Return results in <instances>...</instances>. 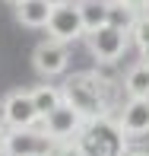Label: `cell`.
Instances as JSON below:
<instances>
[{
    "label": "cell",
    "mask_w": 149,
    "mask_h": 156,
    "mask_svg": "<svg viewBox=\"0 0 149 156\" xmlns=\"http://www.w3.org/2000/svg\"><path fill=\"white\" fill-rule=\"evenodd\" d=\"M41 124H45V134L51 140H73L76 134H80V127H83V118L76 115L73 105L60 102L48 118H41Z\"/></svg>",
    "instance_id": "8"
},
{
    "label": "cell",
    "mask_w": 149,
    "mask_h": 156,
    "mask_svg": "<svg viewBox=\"0 0 149 156\" xmlns=\"http://www.w3.org/2000/svg\"><path fill=\"white\" fill-rule=\"evenodd\" d=\"M48 156H80V150H76L73 140H54V147H51Z\"/></svg>",
    "instance_id": "16"
},
{
    "label": "cell",
    "mask_w": 149,
    "mask_h": 156,
    "mask_svg": "<svg viewBox=\"0 0 149 156\" xmlns=\"http://www.w3.org/2000/svg\"><path fill=\"white\" fill-rule=\"evenodd\" d=\"M86 45H89V54L98 64H114V61H120V54L127 51L130 35L114 29V26H102V29L86 35Z\"/></svg>",
    "instance_id": "6"
},
{
    "label": "cell",
    "mask_w": 149,
    "mask_h": 156,
    "mask_svg": "<svg viewBox=\"0 0 149 156\" xmlns=\"http://www.w3.org/2000/svg\"><path fill=\"white\" fill-rule=\"evenodd\" d=\"M146 64H149V54H146Z\"/></svg>",
    "instance_id": "21"
},
{
    "label": "cell",
    "mask_w": 149,
    "mask_h": 156,
    "mask_svg": "<svg viewBox=\"0 0 149 156\" xmlns=\"http://www.w3.org/2000/svg\"><path fill=\"white\" fill-rule=\"evenodd\" d=\"M6 3H13V6H16V3H22V0H6Z\"/></svg>",
    "instance_id": "19"
},
{
    "label": "cell",
    "mask_w": 149,
    "mask_h": 156,
    "mask_svg": "<svg viewBox=\"0 0 149 156\" xmlns=\"http://www.w3.org/2000/svg\"><path fill=\"white\" fill-rule=\"evenodd\" d=\"M130 38H133V45L143 54H149V13H140L137 16V23H133V29H130Z\"/></svg>",
    "instance_id": "15"
},
{
    "label": "cell",
    "mask_w": 149,
    "mask_h": 156,
    "mask_svg": "<svg viewBox=\"0 0 149 156\" xmlns=\"http://www.w3.org/2000/svg\"><path fill=\"white\" fill-rule=\"evenodd\" d=\"M114 83L117 80H108L98 70H83V73H70L63 80L60 96H63L67 105L76 108V115L83 121H92V118H105L117 105Z\"/></svg>",
    "instance_id": "1"
},
{
    "label": "cell",
    "mask_w": 149,
    "mask_h": 156,
    "mask_svg": "<svg viewBox=\"0 0 149 156\" xmlns=\"http://www.w3.org/2000/svg\"><path fill=\"white\" fill-rule=\"evenodd\" d=\"M124 156H149V150H127Z\"/></svg>",
    "instance_id": "18"
},
{
    "label": "cell",
    "mask_w": 149,
    "mask_h": 156,
    "mask_svg": "<svg viewBox=\"0 0 149 156\" xmlns=\"http://www.w3.org/2000/svg\"><path fill=\"white\" fill-rule=\"evenodd\" d=\"M45 29H48V38H57V41H63V45L83 38V35H86V26H83L80 3H73V0H57Z\"/></svg>",
    "instance_id": "5"
},
{
    "label": "cell",
    "mask_w": 149,
    "mask_h": 156,
    "mask_svg": "<svg viewBox=\"0 0 149 156\" xmlns=\"http://www.w3.org/2000/svg\"><path fill=\"white\" fill-rule=\"evenodd\" d=\"M117 124L127 137H146L149 134V99H127L120 105Z\"/></svg>",
    "instance_id": "9"
},
{
    "label": "cell",
    "mask_w": 149,
    "mask_h": 156,
    "mask_svg": "<svg viewBox=\"0 0 149 156\" xmlns=\"http://www.w3.org/2000/svg\"><path fill=\"white\" fill-rule=\"evenodd\" d=\"M54 3L57 0H22V3H16V19L25 29H45L48 19H51Z\"/></svg>",
    "instance_id": "10"
},
{
    "label": "cell",
    "mask_w": 149,
    "mask_h": 156,
    "mask_svg": "<svg viewBox=\"0 0 149 156\" xmlns=\"http://www.w3.org/2000/svg\"><path fill=\"white\" fill-rule=\"evenodd\" d=\"M137 16H140V13L133 10L130 3H124V0H108V26H114V29H120V32L130 35Z\"/></svg>",
    "instance_id": "14"
},
{
    "label": "cell",
    "mask_w": 149,
    "mask_h": 156,
    "mask_svg": "<svg viewBox=\"0 0 149 156\" xmlns=\"http://www.w3.org/2000/svg\"><path fill=\"white\" fill-rule=\"evenodd\" d=\"M124 93L127 99H149V64L140 61L124 73Z\"/></svg>",
    "instance_id": "11"
},
{
    "label": "cell",
    "mask_w": 149,
    "mask_h": 156,
    "mask_svg": "<svg viewBox=\"0 0 149 156\" xmlns=\"http://www.w3.org/2000/svg\"><path fill=\"white\" fill-rule=\"evenodd\" d=\"M29 93H32V102H35V112H38V118H48V115H51V112L63 102L60 89H57V86H51V83H41V86L29 89Z\"/></svg>",
    "instance_id": "13"
},
{
    "label": "cell",
    "mask_w": 149,
    "mask_h": 156,
    "mask_svg": "<svg viewBox=\"0 0 149 156\" xmlns=\"http://www.w3.org/2000/svg\"><path fill=\"white\" fill-rule=\"evenodd\" d=\"M0 140H3V131H0Z\"/></svg>",
    "instance_id": "20"
},
{
    "label": "cell",
    "mask_w": 149,
    "mask_h": 156,
    "mask_svg": "<svg viewBox=\"0 0 149 156\" xmlns=\"http://www.w3.org/2000/svg\"><path fill=\"white\" fill-rule=\"evenodd\" d=\"M73 144L80 150V156H124L127 153V134L120 131L117 121H111L105 115V118L83 121Z\"/></svg>",
    "instance_id": "2"
},
{
    "label": "cell",
    "mask_w": 149,
    "mask_h": 156,
    "mask_svg": "<svg viewBox=\"0 0 149 156\" xmlns=\"http://www.w3.org/2000/svg\"><path fill=\"white\" fill-rule=\"evenodd\" d=\"M124 3H130L133 10H137V13H143L146 6H149V0H124ZM146 13H149V10H146Z\"/></svg>",
    "instance_id": "17"
},
{
    "label": "cell",
    "mask_w": 149,
    "mask_h": 156,
    "mask_svg": "<svg viewBox=\"0 0 149 156\" xmlns=\"http://www.w3.org/2000/svg\"><path fill=\"white\" fill-rule=\"evenodd\" d=\"M80 13H83L86 35L108 26V0H80Z\"/></svg>",
    "instance_id": "12"
},
{
    "label": "cell",
    "mask_w": 149,
    "mask_h": 156,
    "mask_svg": "<svg viewBox=\"0 0 149 156\" xmlns=\"http://www.w3.org/2000/svg\"><path fill=\"white\" fill-rule=\"evenodd\" d=\"M32 67H35V73H38V76H60L63 70L70 67V51H67V45L57 41V38L38 41L35 51H32Z\"/></svg>",
    "instance_id": "7"
},
{
    "label": "cell",
    "mask_w": 149,
    "mask_h": 156,
    "mask_svg": "<svg viewBox=\"0 0 149 156\" xmlns=\"http://www.w3.org/2000/svg\"><path fill=\"white\" fill-rule=\"evenodd\" d=\"M0 121H3V127H10V131H25V127H38L41 124L29 89H13V93L3 96V102H0Z\"/></svg>",
    "instance_id": "4"
},
{
    "label": "cell",
    "mask_w": 149,
    "mask_h": 156,
    "mask_svg": "<svg viewBox=\"0 0 149 156\" xmlns=\"http://www.w3.org/2000/svg\"><path fill=\"white\" fill-rule=\"evenodd\" d=\"M54 140L45 134V124L25 127V131H3L0 140V156H48Z\"/></svg>",
    "instance_id": "3"
}]
</instances>
